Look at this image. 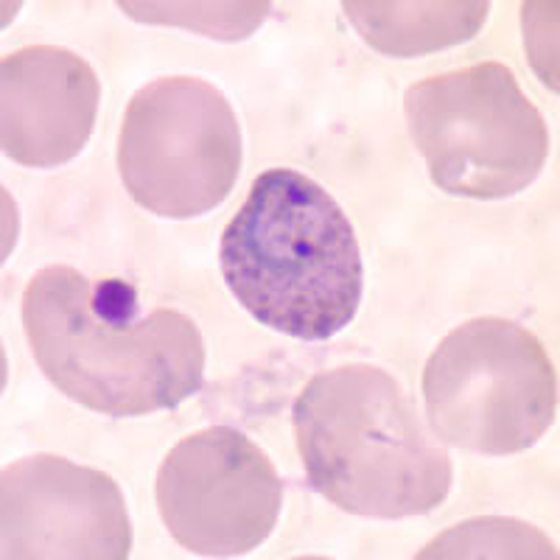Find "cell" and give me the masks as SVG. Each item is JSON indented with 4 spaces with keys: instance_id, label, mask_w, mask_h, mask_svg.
I'll list each match as a JSON object with an SVG mask.
<instances>
[{
    "instance_id": "9",
    "label": "cell",
    "mask_w": 560,
    "mask_h": 560,
    "mask_svg": "<svg viewBox=\"0 0 560 560\" xmlns=\"http://www.w3.org/2000/svg\"><path fill=\"white\" fill-rule=\"evenodd\" d=\"M102 84L79 54L32 45L0 62V143L26 168H57L84 149Z\"/></svg>"
},
{
    "instance_id": "4",
    "label": "cell",
    "mask_w": 560,
    "mask_h": 560,
    "mask_svg": "<svg viewBox=\"0 0 560 560\" xmlns=\"http://www.w3.org/2000/svg\"><path fill=\"white\" fill-rule=\"evenodd\" d=\"M404 109L429 177L454 197H513L547 163L544 115L502 62L423 79L407 90Z\"/></svg>"
},
{
    "instance_id": "11",
    "label": "cell",
    "mask_w": 560,
    "mask_h": 560,
    "mask_svg": "<svg viewBox=\"0 0 560 560\" xmlns=\"http://www.w3.org/2000/svg\"><path fill=\"white\" fill-rule=\"evenodd\" d=\"M418 558H558V549L533 524L477 518L434 538Z\"/></svg>"
},
{
    "instance_id": "1",
    "label": "cell",
    "mask_w": 560,
    "mask_h": 560,
    "mask_svg": "<svg viewBox=\"0 0 560 560\" xmlns=\"http://www.w3.org/2000/svg\"><path fill=\"white\" fill-rule=\"evenodd\" d=\"M23 328L34 362L70 401L113 418L174 409L205 382V342L177 308L140 312L121 278L45 267L23 292Z\"/></svg>"
},
{
    "instance_id": "8",
    "label": "cell",
    "mask_w": 560,
    "mask_h": 560,
    "mask_svg": "<svg viewBox=\"0 0 560 560\" xmlns=\"http://www.w3.org/2000/svg\"><path fill=\"white\" fill-rule=\"evenodd\" d=\"M0 533L7 560H124L132 549L118 482L57 454H34L3 468Z\"/></svg>"
},
{
    "instance_id": "12",
    "label": "cell",
    "mask_w": 560,
    "mask_h": 560,
    "mask_svg": "<svg viewBox=\"0 0 560 560\" xmlns=\"http://www.w3.org/2000/svg\"><path fill=\"white\" fill-rule=\"evenodd\" d=\"M127 18L154 26H179L217 39H247L269 14V3H118Z\"/></svg>"
},
{
    "instance_id": "3",
    "label": "cell",
    "mask_w": 560,
    "mask_h": 560,
    "mask_svg": "<svg viewBox=\"0 0 560 560\" xmlns=\"http://www.w3.org/2000/svg\"><path fill=\"white\" fill-rule=\"evenodd\" d=\"M292 418L308 482L345 513L393 522L446 502L452 457L387 370H325L298 395Z\"/></svg>"
},
{
    "instance_id": "2",
    "label": "cell",
    "mask_w": 560,
    "mask_h": 560,
    "mask_svg": "<svg viewBox=\"0 0 560 560\" xmlns=\"http://www.w3.org/2000/svg\"><path fill=\"white\" fill-rule=\"evenodd\" d=\"M230 294L272 331L323 342L353 323L362 249L337 199L306 174L269 168L219 244Z\"/></svg>"
},
{
    "instance_id": "6",
    "label": "cell",
    "mask_w": 560,
    "mask_h": 560,
    "mask_svg": "<svg viewBox=\"0 0 560 560\" xmlns=\"http://www.w3.org/2000/svg\"><path fill=\"white\" fill-rule=\"evenodd\" d=\"M242 168V127L222 90L163 77L129 102L118 172L129 197L163 219H194L230 197Z\"/></svg>"
},
{
    "instance_id": "5",
    "label": "cell",
    "mask_w": 560,
    "mask_h": 560,
    "mask_svg": "<svg viewBox=\"0 0 560 560\" xmlns=\"http://www.w3.org/2000/svg\"><path fill=\"white\" fill-rule=\"evenodd\" d=\"M423 404L438 438L485 457L535 446L558 412V376L524 325L479 317L438 345L423 370Z\"/></svg>"
},
{
    "instance_id": "7",
    "label": "cell",
    "mask_w": 560,
    "mask_h": 560,
    "mask_svg": "<svg viewBox=\"0 0 560 560\" xmlns=\"http://www.w3.org/2000/svg\"><path fill=\"white\" fill-rule=\"evenodd\" d=\"M154 499L179 547L205 558H236L269 538L283 485L272 459L247 434L208 427L166 454Z\"/></svg>"
},
{
    "instance_id": "10",
    "label": "cell",
    "mask_w": 560,
    "mask_h": 560,
    "mask_svg": "<svg viewBox=\"0 0 560 560\" xmlns=\"http://www.w3.org/2000/svg\"><path fill=\"white\" fill-rule=\"evenodd\" d=\"M345 14L359 37L387 57H423L452 45L468 43L482 32L490 7L485 0H448V3H345Z\"/></svg>"
}]
</instances>
